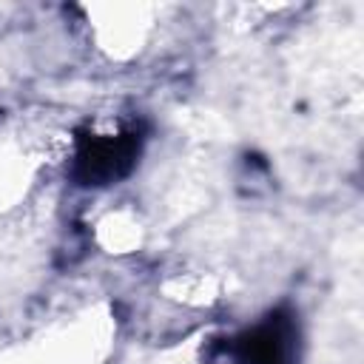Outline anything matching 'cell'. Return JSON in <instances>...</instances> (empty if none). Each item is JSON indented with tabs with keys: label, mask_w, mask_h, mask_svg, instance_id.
Returning a JSON list of instances; mask_svg holds the SVG:
<instances>
[{
	"label": "cell",
	"mask_w": 364,
	"mask_h": 364,
	"mask_svg": "<svg viewBox=\"0 0 364 364\" xmlns=\"http://www.w3.org/2000/svg\"><path fill=\"white\" fill-rule=\"evenodd\" d=\"M299 361V321L279 307L245 333L216 344L208 364H296Z\"/></svg>",
	"instance_id": "cell-1"
},
{
	"label": "cell",
	"mask_w": 364,
	"mask_h": 364,
	"mask_svg": "<svg viewBox=\"0 0 364 364\" xmlns=\"http://www.w3.org/2000/svg\"><path fill=\"white\" fill-rule=\"evenodd\" d=\"M139 156V134H102L91 136L80 145L74 176L80 185H108L119 176H125Z\"/></svg>",
	"instance_id": "cell-2"
}]
</instances>
